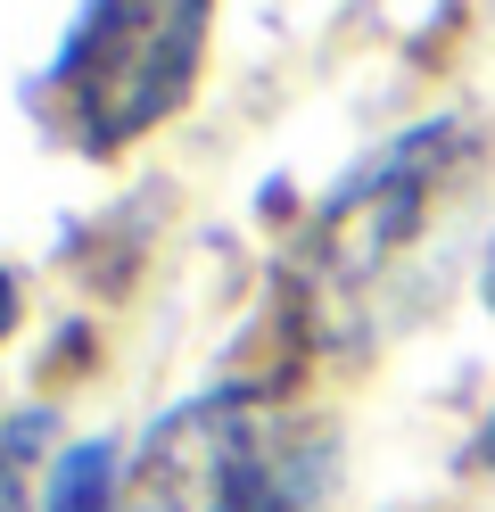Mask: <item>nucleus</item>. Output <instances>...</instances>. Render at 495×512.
Masks as SVG:
<instances>
[{"label": "nucleus", "instance_id": "obj_1", "mask_svg": "<svg viewBox=\"0 0 495 512\" xmlns=\"http://www.w3.org/2000/svg\"><path fill=\"white\" fill-rule=\"evenodd\" d=\"M198 50H207V0H91L50 58L42 108L75 133V149L108 157L190 100Z\"/></svg>", "mask_w": 495, "mask_h": 512}, {"label": "nucleus", "instance_id": "obj_2", "mask_svg": "<svg viewBox=\"0 0 495 512\" xmlns=\"http://www.w3.org/2000/svg\"><path fill=\"white\" fill-rule=\"evenodd\" d=\"M141 512H297V471L248 397H198L132 471Z\"/></svg>", "mask_w": 495, "mask_h": 512}, {"label": "nucleus", "instance_id": "obj_3", "mask_svg": "<svg viewBox=\"0 0 495 512\" xmlns=\"http://www.w3.org/2000/svg\"><path fill=\"white\" fill-rule=\"evenodd\" d=\"M42 512H116V446H66L42 488Z\"/></svg>", "mask_w": 495, "mask_h": 512}, {"label": "nucleus", "instance_id": "obj_4", "mask_svg": "<svg viewBox=\"0 0 495 512\" xmlns=\"http://www.w3.org/2000/svg\"><path fill=\"white\" fill-rule=\"evenodd\" d=\"M0 512H33V504H25V488H17V471H9V463H0Z\"/></svg>", "mask_w": 495, "mask_h": 512}, {"label": "nucleus", "instance_id": "obj_5", "mask_svg": "<svg viewBox=\"0 0 495 512\" xmlns=\"http://www.w3.org/2000/svg\"><path fill=\"white\" fill-rule=\"evenodd\" d=\"M9 331H17V281L0 273V339H9Z\"/></svg>", "mask_w": 495, "mask_h": 512}, {"label": "nucleus", "instance_id": "obj_6", "mask_svg": "<svg viewBox=\"0 0 495 512\" xmlns=\"http://www.w3.org/2000/svg\"><path fill=\"white\" fill-rule=\"evenodd\" d=\"M479 455H495V413H487V430H479Z\"/></svg>", "mask_w": 495, "mask_h": 512}, {"label": "nucleus", "instance_id": "obj_7", "mask_svg": "<svg viewBox=\"0 0 495 512\" xmlns=\"http://www.w3.org/2000/svg\"><path fill=\"white\" fill-rule=\"evenodd\" d=\"M487 306H495V248H487Z\"/></svg>", "mask_w": 495, "mask_h": 512}]
</instances>
